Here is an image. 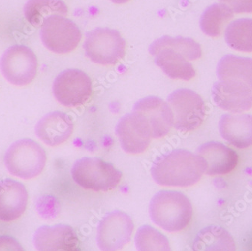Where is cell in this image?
<instances>
[{"instance_id":"obj_1","label":"cell","mask_w":252,"mask_h":251,"mask_svg":"<svg viewBox=\"0 0 252 251\" xmlns=\"http://www.w3.org/2000/svg\"><path fill=\"white\" fill-rule=\"evenodd\" d=\"M204 174L201 158L185 150H175L158 158L151 167V175L158 185L188 187L199 182Z\"/></svg>"},{"instance_id":"obj_2","label":"cell","mask_w":252,"mask_h":251,"mask_svg":"<svg viewBox=\"0 0 252 251\" xmlns=\"http://www.w3.org/2000/svg\"><path fill=\"white\" fill-rule=\"evenodd\" d=\"M150 216L156 225L169 232L185 229L192 217V207L188 197L176 191L162 190L150 203Z\"/></svg>"},{"instance_id":"obj_3","label":"cell","mask_w":252,"mask_h":251,"mask_svg":"<svg viewBox=\"0 0 252 251\" xmlns=\"http://www.w3.org/2000/svg\"><path fill=\"white\" fill-rule=\"evenodd\" d=\"M46 160L45 150L31 139H22L12 143L4 157L8 172L24 180L39 176L43 171Z\"/></svg>"},{"instance_id":"obj_4","label":"cell","mask_w":252,"mask_h":251,"mask_svg":"<svg viewBox=\"0 0 252 251\" xmlns=\"http://www.w3.org/2000/svg\"><path fill=\"white\" fill-rule=\"evenodd\" d=\"M73 181L86 189L108 192L117 188L123 174L113 164L99 158L77 160L71 169Z\"/></svg>"},{"instance_id":"obj_5","label":"cell","mask_w":252,"mask_h":251,"mask_svg":"<svg viewBox=\"0 0 252 251\" xmlns=\"http://www.w3.org/2000/svg\"><path fill=\"white\" fill-rule=\"evenodd\" d=\"M83 48L92 62L111 66L125 56L126 42L117 30L97 28L86 33Z\"/></svg>"},{"instance_id":"obj_6","label":"cell","mask_w":252,"mask_h":251,"mask_svg":"<svg viewBox=\"0 0 252 251\" xmlns=\"http://www.w3.org/2000/svg\"><path fill=\"white\" fill-rule=\"evenodd\" d=\"M167 103L173 114V126L177 130L188 132L198 128L205 117V105L194 91L178 89L170 94Z\"/></svg>"},{"instance_id":"obj_7","label":"cell","mask_w":252,"mask_h":251,"mask_svg":"<svg viewBox=\"0 0 252 251\" xmlns=\"http://www.w3.org/2000/svg\"><path fill=\"white\" fill-rule=\"evenodd\" d=\"M40 36L43 45L51 52L66 54L76 49L82 33L72 20L62 15H52L44 22Z\"/></svg>"},{"instance_id":"obj_8","label":"cell","mask_w":252,"mask_h":251,"mask_svg":"<svg viewBox=\"0 0 252 251\" xmlns=\"http://www.w3.org/2000/svg\"><path fill=\"white\" fill-rule=\"evenodd\" d=\"M37 58L25 45H13L5 51L0 61L2 75L14 86H28L36 77Z\"/></svg>"},{"instance_id":"obj_9","label":"cell","mask_w":252,"mask_h":251,"mask_svg":"<svg viewBox=\"0 0 252 251\" xmlns=\"http://www.w3.org/2000/svg\"><path fill=\"white\" fill-rule=\"evenodd\" d=\"M52 89L57 101L67 107H75L84 104L90 98L93 83L83 71L66 69L57 76Z\"/></svg>"},{"instance_id":"obj_10","label":"cell","mask_w":252,"mask_h":251,"mask_svg":"<svg viewBox=\"0 0 252 251\" xmlns=\"http://www.w3.org/2000/svg\"><path fill=\"white\" fill-rule=\"evenodd\" d=\"M134 223L123 211L109 213L97 227V242L102 251H118L128 245L134 230Z\"/></svg>"},{"instance_id":"obj_11","label":"cell","mask_w":252,"mask_h":251,"mask_svg":"<svg viewBox=\"0 0 252 251\" xmlns=\"http://www.w3.org/2000/svg\"><path fill=\"white\" fill-rule=\"evenodd\" d=\"M116 133L125 152L131 154L144 153L151 143V130L144 118L133 112L119 120Z\"/></svg>"},{"instance_id":"obj_12","label":"cell","mask_w":252,"mask_h":251,"mask_svg":"<svg viewBox=\"0 0 252 251\" xmlns=\"http://www.w3.org/2000/svg\"><path fill=\"white\" fill-rule=\"evenodd\" d=\"M132 111L144 118L152 138L165 137L173 127V114L169 105L159 97L150 96L141 99L134 104Z\"/></svg>"},{"instance_id":"obj_13","label":"cell","mask_w":252,"mask_h":251,"mask_svg":"<svg viewBox=\"0 0 252 251\" xmlns=\"http://www.w3.org/2000/svg\"><path fill=\"white\" fill-rule=\"evenodd\" d=\"M212 96L215 104L226 111L241 113L252 107V90L243 84L219 80L213 85Z\"/></svg>"},{"instance_id":"obj_14","label":"cell","mask_w":252,"mask_h":251,"mask_svg":"<svg viewBox=\"0 0 252 251\" xmlns=\"http://www.w3.org/2000/svg\"><path fill=\"white\" fill-rule=\"evenodd\" d=\"M196 154L204 165V174L223 175L231 172L237 166L239 157L230 147L219 142H208L201 145Z\"/></svg>"},{"instance_id":"obj_15","label":"cell","mask_w":252,"mask_h":251,"mask_svg":"<svg viewBox=\"0 0 252 251\" xmlns=\"http://www.w3.org/2000/svg\"><path fill=\"white\" fill-rule=\"evenodd\" d=\"M33 243L40 251H76L79 241L74 229L70 225H43L34 234Z\"/></svg>"},{"instance_id":"obj_16","label":"cell","mask_w":252,"mask_h":251,"mask_svg":"<svg viewBox=\"0 0 252 251\" xmlns=\"http://www.w3.org/2000/svg\"><path fill=\"white\" fill-rule=\"evenodd\" d=\"M28 193L24 184L11 179L0 181V220H15L28 206Z\"/></svg>"},{"instance_id":"obj_17","label":"cell","mask_w":252,"mask_h":251,"mask_svg":"<svg viewBox=\"0 0 252 251\" xmlns=\"http://www.w3.org/2000/svg\"><path fill=\"white\" fill-rule=\"evenodd\" d=\"M73 121L70 116L60 111L48 113L38 122L35 133L46 145L56 147L70 138L73 132Z\"/></svg>"},{"instance_id":"obj_18","label":"cell","mask_w":252,"mask_h":251,"mask_svg":"<svg viewBox=\"0 0 252 251\" xmlns=\"http://www.w3.org/2000/svg\"><path fill=\"white\" fill-rule=\"evenodd\" d=\"M219 130L223 139L239 149L252 146V116L224 114L219 121Z\"/></svg>"},{"instance_id":"obj_19","label":"cell","mask_w":252,"mask_h":251,"mask_svg":"<svg viewBox=\"0 0 252 251\" xmlns=\"http://www.w3.org/2000/svg\"><path fill=\"white\" fill-rule=\"evenodd\" d=\"M216 73L219 80L243 84L252 90V58L225 55L218 63Z\"/></svg>"},{"instance_id":"obj_20","label":"cell","mask_w":252,"mask_h":251,"mask_svg":"<svg viewBox=\"0 0 252 251\" xmlns=\"http://www.w3.org/2000/svg\"><path fill=\"white\" fill-rule=\"evenodd\" d=\"M155 63L171 79L189 81L196 76V71L188 60L179 52L165 48L155 55Z\"/></svg>"},{"instance_id":"obj_21","label":"cell","mask_w":252,"mask_h":251,"mask_svg":"<svg viewBox=\"0 0 252 251\" xmlns=\"http://www.w3.org/2000/svg\"><path fill=\"white\" fill-rule=\"evenodd\" d=\"M192 249L196 251H233L236 250V245L233 237L226 229L211 225L198 233Z\"/></svg>"},{"instance_id":"obj_22","label":"cell","mask_w":252,"mask_h":251,"mask_svg":"<svg viewBox=\"0 0 252 251\" xmlns=\"http://www.w3.org/2000/svg\"><path fill=\"white\" fill-rule=\"evenodd\" d=\"M24 15L32 26L42 28L45 20L52 15L67 16L68 8L62 0H28Z\"/></svg>"},{"instance_id":"obj_23","label":"cell","mask_w":252,"mask_h":251,"mask_svg":"<svg viewBox=\"0 0 252 251\" xmlns=\"http://www.w3.org/2000/svg\"><path fill=\"white\" fill-rule=\"evenodd\" d=\"M234 16L230 7L223 3H215L208 7L201 16L199 25L202 32L211 37L221 35L225 27Z\"/></svg>"},{"instance_id":"obj_24","label":"cell","mask_w":252,"mask_h":251,"mask_svg":"<svg viewBox=\"0 0 252 251\" xmlns=\"http://www.w3.org/2000/svg\"><path fill=\"white\" fill-rule=\"evenodd\" d=\"M225 40L234 50L252 52V19L241 18L230 22L225 30Z\"/></svg>"},{"instance_id":"obj_25","label":"cell","mask_w":252,"mask_h":251,"mask_svg":"<svg viewBox=\"0 0 252 251\" xmlns=\"http://www.w3.org/2000/svg\"><path fill=\"white\" fill-rule=\"evenodd\" d=\"M169 48L184 55L188 61L199 59L202 56V49L199 43L190 38L171 37L165 35L154 41L150 47L149 52L154 56L158 51Z\"/></svg>"},{"instance_id":"obj_26","label":"cell","mask_w":252,"mask_h":251,"mask_svg":"<svg viewBox=\"0 0 252 251\" xmlns=\"http://www.w3.org/2000/svg\"><path fill=\"white\" fill-rule=\"evenodd\" d=\"M135 245L138 251H170L168 238L151 225H143L135 235Z\"/></svg>"},{"instance_id":"obj_27","label":"cell","mask_w":252,"mask_h":251,"mask_svg":"<svg viewBox=\"0 0 252 251\" xmlns=\"http://www.w3.org/2000/svg\"><path fill=\"white\" fill-rule=\"evenodd\" d=\"M237 14L252 13V0H220Z\"/></svg>"},{"instance_id":"obj_28","label":"cell","mask_w":252,"mask_h":251,"mask_svg":"<svg viewBox=\"0 0 252 251\" xmlns=\"http://www.w3.org/2000/svg\"><path fill=\"white\" fill-rule=\"evenodd\" d=\"M21 245L11 237H0V251H22Z\"/></svg>"},{"instance_id":"obj_29","label":"cell","mask_w":252,"mask_h":251,"mask_svg":"<svg viewBox=\"0 0 252 251\" xmlns=\"http://www.w3.org/2000/svg\"><path fill=\"white\" fill-rule=\"evenodd\" d=\"M112 2L116 4H125L129 2L130 0H110Z\"/></svg>"}]
</instances>
